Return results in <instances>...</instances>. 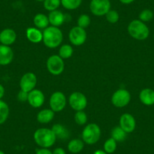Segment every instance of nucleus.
I'll list each match as a JSON object with an SVG mask.
<instances>
[{
	"label": "nucleus",
	"instance_id": "nucleus-37",
	"mask_svg": "<svg viewBox=\"0 0 154 154\" xmlns=\"http://www.w3.org/2000/svg\"><path fill=\"white\" fill-rule=\"evenodd\" d=\"M134 1H135V0H119V2H120L121 3L124 4V5H129V4L132 3Z\"/></svg>",
	"mask_w": 154,
	"mask_h": 154
},
{
	"label": "nucleus",
	"instance_id": "nucleus-1",
	"mask_svg": "<svg viewBox=\"0 0 154 154\" xmlns=\"http://www.w3.org/2000/svg\"><path fill=\"white\" fill-rule=\"evenodd\" d=\"M42 35L44 44L49 48H57L63 41V33L61 30L56 26H48L44 29Z\"/></svg>",
	"mask_w": 154,
	"mask_h": 154
},
{
	"label": "nucleus",
	"instance_id": "nucleus-13",
	"mask_svg": "<svg viewBox=\"0 0 154 154\" xmlns=\"http://www.w3.org/2000/svg\"><path fill=\"white\" fill-rule=\"evenodd\" d=\"M28 102L34 108H38L43 105L45 102V95L43 92L38 89H33L29 91L28 95Z\"/></svg>",
	"mask_w": 154,
	"mask_h": 154
},
{
	"label": "nucleus",
	"instance_id": "nucleus-8",
	"mask_svg": "<svg viewBox=\"0 0 154 154\" xmlns=\"http://www.w3.org/2000/svg\"><path fill=\"white\" fill-rule=\"evenodd\" d=\"M69 103L71 107L75 111L83 110L88 104L86 97L82 92L75 91L72 93L69 97Z\"/></svg>",
	"mask_w": 154,
	"mask_h": 154
},
{
	"label": "nucleus",
	"instance_id": "nucleus-21",
	"mask_svg": "<svg viewBox=\"0 0 154 154\" xmlns=\"http://www.w3.org/2000/svg\"><path fill=\"white\" fill-rule=\"evenodd\" d=\"M51 130L55 134L57 138L60 140H66L69 137V132L67 128H65L61 124H55L53 125Z\"/></svg>",
	"mask_w": 154,
	"mask_h": 154
},
{
	"label": "nucleus",
	"instance_id": "nucleus-5",
	"mask_svg": "<svg viewBox=\"0 0 154 154\" xmlns=\"http://www.w3.org/2000/svg\"><path fill=\"white\" fill-rule=\"evenodd\" d=\"M90 11L94 15L100 17L106 15L110 10L111 3L109 0H91L89 5Z\"/></svg>",
	"mask_w": 154,
	"mask_h": 154
},
{
	"label": "nucleus",
	"instance_id": "nucleus-24",
	"mask_svg": "<svg viewBox=\"0 0 154 154\" xmlns=\"http://www.w3.org/2000/svg\"><path fill=\"white\" fill-rule=\"evenodd\" d=\"M9 106L3 100H0V125L8 119L9 116Z\"/></svg>",
	"mask_w": 154,
	"mask_h": 154
},
{
	"label": "nucleus",
	"instance_id": "nucleus-33",
	"mask_svg": "<svg viewBox=\"0 0 154 154\" xmlns=\"http://www.w3.org/2000/svg\"><path fill=\"white\" fill-rule=\"evenodd\" d=\"M28 95H29V92L20 90L17 94V100L20 102H26L28 100Z\"/></svg>",
	"mask_w": 154,
	"mask_h": 154
},
{
	"label": "nucleus",
	"instance_id": "nucleus-38",
	"mask_svg": "<svg viewBox=\"0 0 154 154\" xmlns=\"http://www.w3.org/2000/svg\"><path fill=\"white\" fill-rule=\"evenodd\" d=\"M94 154H107V153H106L105 151L101 150V149H97V150H96L95 152H94Z\"/></svg>",
	"mask_w": 154,
	"mask_h": 154
},
{
	"label": "nucleus",
	"instance_id": "nucleus-9",
	"mask_svg": "<svg viewBox=\"0 0 154 154\" xmlns=\"http://www.w3.org/2000/svg\"><path fill=\"white\" fill-rule=\"evenodd\" d=\"M87 38V33L85 29L76 26L72 27L69 32V39L71 43L76 46L83 45Z\"/></svg>",
	"mask_w": 154,
	"mask_h": 154
},
{
	"label": "nucleus",
	"instance_id": "nucleus-19",
	"mask_svg": "<svg viewBox=\"0 0 154 154\" xmlns=\"http://www.w3.org/2000/svg\"><path fill=\"white\" fill-rule=\"evenodd\" d=\"M54 116V112L51 109H44L37 114V121L39 123L47 124L51 122Z\"/></svg>",
	"mask_w": 154,
	"mask_h": 154
},
{
	"label": "nucleus",
	"instance_id": "nucleus-15",
	"mask_svg": "<svg viewBox=\"0 0 154 154\" xmlns=\"http://www.w3.org/2000/svg\"><path fill=\"white\" fill-rule=\"evenodd\" d=\"M16 38H17V34L12 29L6 28L0 32V42L2 43V45L9 46L15 42Z\"/></svg>",
	"mask_w": 154,
	"mask_h": 154
},
{
	"label": "nucleus",
	"instance_id": "nucleus-3",
	"mask_svg": "<svg viewBox=\"0 0 154 154\" xmlns=\"http://www.w3.org/2000/svg\"><path fill=\"white\" fill-rule=\"evenodd\" d=\"M128 32L132 38L137 40H144L149 36L148 26L140 20H134L128 26Z\"/></svg>",
	"mask_w": 154,
	"mask_h": 154
},
{
	"label": "nucleus",
	"instance_id": "nucleus-11",
	"mask_svg": "<svg viewBox=\"0 0 154 154\" xmlns=\"http://www.w3.org/2000/svg\"><path fill=\"white\" fill-rule=\"evenodd\" d=\"M36 83V75L33 72H26L21 77L20 80V90H23L26 92H29V91L35 89Z\"/></svg>",
	"mask_w": 154,
	"mask_h": 154
},
{
	"label": "nucleus",
	"instance_id": "nucleus-40",
	"mask_svg": "<svg viewBox=\"0 0 154 154\" xmlns=\"http://www.w3.org/2000/svg\"><path fill=\"white\" fill-rule=\"evenodd\" d=\"M0 154H5V152H3V151H2V150H0Z\"/></svg>",
	"mask_w": 154,
	"mask_h": 154
},
{
	"label": "nucleus",
	"instance_id": "nucleus-17",
	"mask_svg": "<svg viewBox=\"0 0 154 154\" xmlns=\"http://www.w3.org/2000/svg\"><path fill=\"white\" fill-rule=\"evenodd\" d=\"M26 38L29 42L32 43H39L41 41H42V32L38 28L29 27L26 29Z\"/></svg>",
	"mask_w": 154,
	"mask_h": 154
},
{
	"label": "nucleus",
	"instance_id": "nucleus-10",
	"mask_svg": "<svg viewBox=\"0 0 154 154\" xmlns=\"http://www.w3.org/2000/svg\"><path fill=\"white\" fill-rule=\"evenodd\" d=\"M66 104V98L61 91H55L51 94L49 100L51 109L54 112H60L65 108Z\"/></svg>",
	"mask_w": 154,
	"mask_h": 154
},
{
	"label": "nucleus",
	"instance_id": "nucleus-22",
	"mask_svg": "<svg viewBox=\"0 0 154 154\" xmlns=\"http://www.w3.org/2000/svg\"><path fill=\"white\" fill-rule=\"evenodd\" d=\"M67 148L72 153H79L83 149L84 141L80 139H72L68 143Z\"/></svg>",
	"mask_w": 154,
	"mask_h": 154
},
{
	"label": "nucleus",
	"instance_id": "nucleus-14",
	"mask_svg": "<svg viewBox=\"0 0 154 154\" xmlns=\"http://www.w3.org/2000/svg\"><path fill=\"white\" fill-rule=\"evenodd\" d=\"M14 53L11 47L5 45H0V65L6 66L12 62Z\"/></svg>",
	"mask_w": 154,
	"mask_h": 154
},
{
	"label": "nucleus",
	"instance_id": "nucleus-27",
	"mask_svg": "<svg viewBox=\"0 0 154 154\" xmlns=\"http://www.w3.org/2000/svg\"><path fill=\"white\" fill-rule=\"evenodd\" d=\"M60 5H61L60 0H45L43 2L44 8L49 12L57 10Z\"/></svg>",
	"mask_w": 154,
	"mask_h": 154
},
{
	"label": "nucleus",
	"instance_id": "nucleus-4",
	"mask_svg": "<svg viewBox=\"0 0 154 154\" xmlns=\"http://www.w3.org/2000/svg\"><path fill=\"white\" fill-rule=\"evenodd\" d=\"M101 136V130L95 123H90L85 127L82 133V140L87 144L92 145L97 143Z\"/></svg>",
	"mask_w": 154,
	"mask_h": 154
},
{
	"label": "nucleus",
	"instance_id": "nucleus-31",
	"mask_svg": "<svg viewBox=\"0 0 154 154\" xmlns=\"http://www.w3.org/2000/svg\"><path fill=\"white\" fill-rule=\"evenodd\" d=\"M105 16H106V20L110 23H117L119 20V14L118 11H116V10L110 9Z\"/></svg>",
	"mask_w": 154,
	"mask_h": 154
},
{
	"label": "nucleus",
	"instance_id": "nucleus-29",
	"mask_svg": "<svg viewBox=\"0 0 154 154\" xmlns=\"http://www.w3.org/2000/svg\"><path fill=\"white\" fill-rule=\"evenodd\" d=\"M74 120L77 125H83L87 122L88 117H87L86 113L83 110L76 111L74 116Z\"/></svg>",
	"mask_w": 154,
	"mask_h": 154
},
{
	"label": "nucleus",
	"instance_id": "nucleus-41",
	"mask_svg": "<svg viewBox=\"0 0 154 154\" xmlns=\"http://www.w3.org/2000/svg\"><path fill=\"white\" fill-rule=\"evenodd\" d=\"M153 38H154V35H153Z\"/></svg>",
	"mask_w": 154,
	"mask_h": 154
},
{
	"label": "nucleus",
	"instance_id": "nucleus-36",
	"mask_svg": "<svg viewBox=\"0 0 154 154\" xmlns=\"http://www.w3.org/2000/svg\"><path fill=\"white\" fill-rule=\"evenodd\" d=\"M4 94H5V88L3 85L0 84V100L3 97Z\"/></svg>",
	"mask_w": 154,
	"mask_h": 154
},
{
	"label": "nucleus",
	"instance_id": "nucleus-39",
	"mask_svg": "<svg viewBox=\"0 0 154 154\" xmlns=\"http://www.w3.org/2000/svg\"><path fill=\"white\" fill-rule=\"evenodd\" d=\"M35 1H36V2H44L45 0H35Z\"/></svg>",
	"mask_w": 154,
	"mask_h": 154
},
{
	"label": "nucleus",
	"instance_id": "nucleus-25",
	"mask_svg": "<svg viewBox=\"0 0 154 154\" xmlns=\"http://www.w3.org/2000/svg\"><path fill=\"white\" fill-rule=\"evenodd\" d=\"M62 6L67 10L77 9L81 5L82 0H60Z\"/></svg>",
	"mask_w": 154,
	"mask_h": 154
},
{
	"label": "nucleus",
	"instance_id": "nucleus-30",
	"mask_svg": "<svg viewBox=\"0 0 154 154\" xmlns=\"http://www.w3.org/2000/svg\"><path fill=\"white\" fill-rule=\"evenodd\" d=\"M90 23H91V19H90L89 16L88 14H81L79 17L78 20H77V23H78V26L81 28H85L88 27L89 26Z\"/></svg>",
	"mask_w": 154,
	"mask_h": 154
},
{
	"label": "nucleus",
	"instance_id": "nucleus-7",
	"mask_svg": "<svg viewBox=\"0 0 154 154\" xmlns=\"http://www.w3.org/2000/svg\"><path fill=\"white\" fill-rule=\"evenodd\" d=\"M48 72L54 75H60L64 70V62L63 59L59 55H51L48 57L46 63Z\"/></svg>",
	"mask_w": 154,
	"mask_h": 154
},
{
	"label": "nucleus",
	"instance_id": "nucleus-35",
	"mask_svg": "<svg viewBox=\"0 0 154 154\" xmlns=\"http://www.w3.org/2000/svg\"><path fill=\"white\" fill-rule=\"evenodd\" d=\"M53 154H66L64 149L61 147H57L56 149H54V150L53 151Z\"/></svg>",
	"mask_w": 154,
	"mask_h": 154
},
{
	"label": "nucleus",
	"instance_id": "nucleus-18",
	"mask_svg": "<svg viewBox=\"0 0 154 154\" xmlns=\"http://www.w3.org/2000/svg\"><path fill=\"white\" fill-rule=\"evenodd\" d=\"M139 97L142 103L150 106L154 104V91L150 88H144L139 94Z\"/></svg>",
	"mask_w": 154,
	"mask_h": 154
},
{
	"label": "nucleus",
	"instance_id": "nucleus-16",
	"mask_svg": "<svg viewBox=\"0 0 154 154\" xmlns=\"http://www.w3.org/2000/svg\"><path fill=\"white\" fill-rule=\"evenodd\" d=\"M48 17V20H49V23H51V26H56V27L61 26L66 21L65 14L62 11H59V10L50 11Z\"/></svg>",
	"mask_w": 154,
	"mask_h": 154
},
{
	"label": "nucleus",
	"instance_id": "nucleus-6",
	"mask_svg": "<svg viewBox=\"0 0 154 154\" xmlns=\"http://www.w3.org/2000/svg\"><path fill=\"white\" fill-rule=\"evenodd\" d=\"M131 100V94L129 91L124 88H119L112 95V103L118 108L125 107L129 103Z\"/></svg>",
	"mask_w": 154,
	"mask_h": 154
},
{
	"label": "nucleus",
	"instance_id": "nucleus-26",
	"mask_svg": "<svg viewBox=\"0 0 154 154\" xmlns=\"http://www.w3.org/2000/svg\"><path fill=\"white\" fill-rule=\"evenodd\" d=\"M73 53V49L71 47V45L68 44L63 45L59 49V56L62 59H68L72 55Z\"/></svg>",
	"mask_w": 154,
	"mask_h": 154
},
{
	"label": "nucleus",
	"instance_id": "nucleus-23",
	"mask_svg": "<svg viewBox=\"0 0 154 154\" xmlns=\"http://www.w3.org/2000/svg\"><path fill=\"white\" fill-rule=\"evenodd\" d=\"M127 133L120 126H116L111 131V137L116 142H122L125 140Z\"/></svg>",
	"mask_w": 154,
	"mask_h": 154
},
{
	"label": "nucleus",
	"instance_id": "nucleus-34",
	"mask_svg": "<svg viewBox=\"0 0 154 154\" xmlns=\"http://www.w3.org/2000/svg\"><path fill=\"white\" fill-rule=\"evenodd\" d=\"M35 154H53V152L48 148H41L39 149H37Z\"/></svg>",
	"mask_w": 154,
	"mask_h": 154
},
{
	"label": "nucleus",
	"instance_id": "nucleus-2",
	"mask_svg": "<svg viewBox=\"0 0 154 154\" xmlns=\"http://www.w3.org/2000/svg\"><path fill=\"white\" fill-rule=\"evenodd\" d=\"M33 138L38 146L42 148H49L54 144L57 137L51 129L41 128L35 131Z\"/></svg>",
	"mask_w": 154,
	"mask_h": 154
},
{
	"label": "nucleus",
	"instance_id": "nucleus-12",
	"mask_svg": "<svg viewBox=\"0 0 154 154\" xmlns=\"http://www.w3.org/2000/svg\"><path fill=\"white\" fill-rule=\"evenodd\" d=\"M119 126L127 133L134 131L136 127V122L134 116L130 113H124L119 119Z\"/></svg>",
	"mask_w": 154,
	"mask_h": 154
},
{
	"label": "nucleus",
	"instance_id": "nucleus-20",
	"mask_svg": "<svg viewBox=\"0 0 154 154\" xmlns=\"http://www.w3.org/2000/svg\"><path fill=\"white\" fill-rule=\"evenodd\" d=\"M34 25L36 28L39 29H45L47 28L49 24V20H48V16L45 14H42V13H38L35 14L33 18Z\"/></svg>",
	"mask_w": 154,
	"mask_h": 154
},
{
	"label": "nucleus",
	"instance_id": "nucleus-32",
	"mask_svg": "<svg viewBox=\"0 0 154 154\" xmlns=\"http://www.w3.org/2000/svg\"><path fill=\"white\" fill-rule=\"evenodd\" d=\"M153 17V12L149 9H144L139 14V19L142 22H148Z\"/></svg>",
	"mask_w": 154,
	"mask_h": 154
},
{
	"label": "nucleus",
	"instance_id": "nucleus-28",
	"mask_svg": "<svg viewBox=\"0 0 154 154\" xmlns=\"http://www.w3.org/2000/svg\"><path fill=\"white\" fill-rule=\"evenodd\" d=\"M116 146H117L116 141L113 138L110 137L105 141L104 144H103V149L107 154L112 153L116 149Z\"/></svg>",
	"mask_w": 154,
	"mask_h": 154
}]
</instances>
